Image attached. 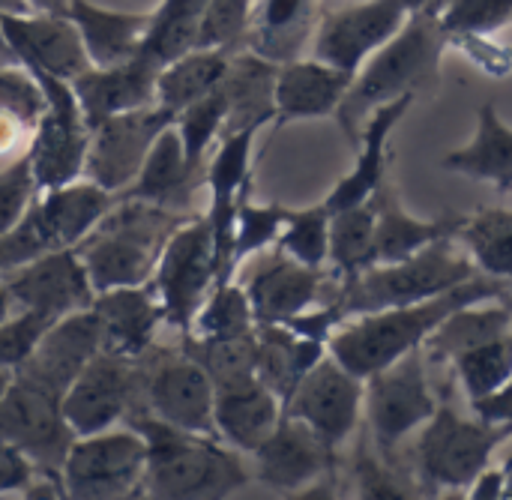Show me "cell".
Returning <instances> with one entry per match:
<instances>
[{"label":"cell","instance_id":"obj_1","mask_svg":"<svg viewBox=\"0 0 512 500\" xmlns=\"http://www.w3.org/2000/svg\"><path fill=\"white\" fill-rule=\"evenodd\" d=\"M507 294H510L507 282H498L492 276L477 273L474 279H468V282L456 285L453 291L438 294L432 300L378 309V312L348 318L330 336L327 351L345 369H351L354 375H360L366 381L372 372L390 366L393 360L405 357L408 351L423 348L426 339L432 336V330L459 306L489 300V297H507Z\"/></svg>","mask_w":512,"mask_h":500},{"label":"cell","instance_id":"obj_2","mask_svg":"<svg viewBox=\"0 0 512 500\" xmlns=\"http://www.w3.org/2000/svg\"><path fill=\"white\" fill-rule=\"evenodd\" d=\"M450 42L441 18L411 15L402 30L378 48L354 75L336 120L345 138L357 147L372 111L399 96H432L441 78V57Z\"/></svg>","mask_w":512,"mask_h":500},{"label":"cell","instance_id":"obj_3","mask_svg":"<svg viewBox=\"0 0 512 500\" xmlns=\"http://www.w3.org/2000/svg\"><path fill=\"white\" fill-rule=\"evenodd\" d=\"M126 423L147 441L144 495L150 498H231L252 480L243 453L219 438L183 432L147 411H132Z\"/></svg>","mask_w":512,"mask_h":500},{"label":"cell","instance_id":"obj_4","mask_svg":"<svg viewBox=\"0 0 512 500\" xmlns=\"http://www.w3.org/2000/svg\"><path fill=\"white\" fill-rule=\"evenodd\" d=\"M186 219L189 213L120 195L78 246L93 291L102 294L150 282L168 237Z\"/></svg>","mask_w":512,"mask_h":500},{"label":"cell","instance_id":"obj_5","mask_svg":"<svg viewBox=\"0 0 512 500\" xmlns=\"http://www.w3.org/2000/svg\"><path fill=\"white\" fill-rule=\"evenodd\" d=\"M477 273L480 270L474 267L468 252L459 246V240L444 237L405 261L372 264L357 276L339 279V285L327 297V303H333L339 309L342 324H345L354 315L432 300V297L447 294L456 285L474 279Z\"/></svg>","mask_w":512,"mask_h":500},{"label":"cell","instance_id":"obj_6","mask_svg":"<svg viewBox=\"0 0 512 500\" xmlns=\"http://www.w3.org/2000/svg\"><path fill=\"white\" fill-rule=\"evenodd\" d=\"M507 438H512L510 426H492L480 417L468 420L456 408L438 405L411 450V480L417 492H468Z\"/></svg>","mask_w":512,"mask_h":500},{"label":"cell","instance_id":"obj_7","mask_svg":"<svg viewBox=\"0 0 512 500\" xmlns=\"http://www.w3.org/2000/svg\"><path fill=\"white\" fill-rule=\"evenodd\" d=\"M438 411V396L429 381V360L423 348L408 351L390 366L366 378L363 420L366 435L381 456L393 459L399 444L423 429Z\"/></svg>","mask_w":512,"mask_h":500},{"label":"cell","instance_id":"obj_8","mask_svg":"<svg viewBox=\"0 0 512 500\" xmlns=\"http://www.w3.org/2000/svg\"><path fill=\"white\" fill-rule=\"evenodd\" d=\"M219 282L213 225L207 216H189L165 243L150 288L162 306V321L186 336L207 294Z\"/></svg>","mask_w":512,"mask_h":500},{"label":"cell","instance_id":"obj_9","mask_svg":"<svg viewBox=\"0 0 512 500\" xmlns=\"http://www.w3.org/2000/svg\"><path fill=\"white\" fill-rule=\"evenodd\" d=\"M144 471L147 441L129 423H120L96 435H75L63 456L60 480L66 498L114 500L144 492Z\"/></svg>","mask_w":512,"mask_h":500},{"label":"cell","instance_id":"obj_10","mask_svg":"<svg viewBox=\"0 0 512 500\" xmlns=\"http://www.w3.org/2000/svg\"><path fill=\"white\" fill-rule=\"evenodd\" d=\"M45 87V111L30 135L27 159L39 189H54L84 177L87 147H90V126L78 105V96L69 81L33 69Z\"/></svg>","mask_w":512,"mask_h":500},{"label":"cell","instance_id":"obj_11","mask_svg":"<svg viewBox=\"0 0 512 500\" xmlns=\"http://www.w3.org/2000/svg\"><path fill=\"white\" fill-rule=\"evenodd\" d=\"M144 384L141 360L99 351L84 372L69 384L60 399V411L72 435H96L126 423Z\"/></svg>","mask_w":512,"mask_h":500},{"label":"cell","instance_id":"obj_12","mask_svg":"<svg viewBox=\"0 0 512 500\" xmlns=\"http://www.w3.org/2000/svg\"><path fill=\"white\" fill-rule=\"evenodd\" d=\"M174 123V114L162 105L135 108L126 114H114L90 129V147L84 162V177L99 183L102 189L120 195L141 174L147 153L156 138Z\"/></svg>","mask_w":512,"mask_h":500},{"label":"cell","instance_id":"obj_13","mask_svg":"<svg viewBox=\"0 0 512 500\" xmlns=\"http://www.w3.org/2000/svg\"><path fill=\"white\" fill-rule=\"evenodd\" d=\"M411 18L402 0H348L321 15L309 54L357 75V69L384 48Z\"/></svg>","mask_w":512,"mask_h":500},{"label":"cell","instance_id":"obj_14","mask_svg":"<svg viewBox=\"0 0 512 500\" xmlns=\"http://www.w3.org/2000/svg\"><path fill=\"white\" fill-rule=\"evenodd\" d=\"M363 393L366 381L327 351L297 384L285 402V414L303 420L330 450L339 453V447L357 432L363 420Z\"/></svg>","mask_w":512,"mask_h":500},{"label":"cell","instance_id":"obj_15","mask_svg":"<svg viewBox=\"0 0 512 500\" xmlns=\"http://www.w3.org/2000/svg\"><path fill=\"white\" fill-rule=\"evenodd\" d=\"M72 438L60 411V396L15 372V384L0 399V444L21 450L39 471L60 474Z\"/></svg>","mask_w":512,"mask_h":500},{"label":"cell","instance_id":"obj_16","mask_svg":"<svg viewBox=\"0 0 512 500\" xmlns=\"http://www.w3.org/2000/svg\"><path fill=\"white\" fill-rule=\"evenodd\" d=\"M144 402L147 414L195 435H216L213 423V402H216V384L207 375V369L189 357L165 354L150 369H144Z\"/></svg>","mask_w":512,"mask_h":500},{"label":"cell","instance_id":"obj_17","mask_svg":"<svg viewBox=\"0 0 512 500\" xmlns=\"http://www.w3.org/2000/svg\"><path fill=\"white\" fill-rule=\"evenodd\" d=\"M252 462V477L279 495H303L324 480H336V450H330L303 420L288 414L252 453Z\"/></svg>","mask_w":512,"mask_h":500},{"label":"cell","instance_id":"obj_18","mask_svg":"<svg viewBox=\"0 0 512 500\" xmlns=\"http://www.w3.org/2000/svg\"><path fill=\"white\" fill-rule=\"evenodd\" d=\"M261 129H237L222 135L216 150L207 159L204 168V186L210 192V207L207 219L213 225V240H216V258H219V282L234 279L231 270V249H234V222H237V207L249 195V180H252V144Z\"/></svg>","mask_w":512,"mask_h":500},{"label":"cell","instance_id":"obj_19","mask_svg":"<svg viewBox=\"0 0 512 500\" xmlns=\"http://www.w3.org/2000/svg\"><path fill=\"white\" fill-rule=\"evenodd\" d=\"M15 306L27 312H42L48 318H63L93 306L96 291L78 249H54L36 261L3 276Z\"/></svg>","mask_w":512,"mask_h":500},{"label":"cell","instance_id":"obj_20","mask_svg":"<svg viewBox=\"0 0 512 500\" xmlns=\"http://www.w3.org/2000/svg\"><path fill=\"white\" fill-rule=\"evenodd\" d=\"M327 273L321 267H309L282 249L261 258L243 279L252 312L258 324H288L297 315L324 303Z\"/></svg>","mask_w":512,"mask_h":500},{"label":"cell","instance_id":"obj_21","mask_svg":"<svg viewBox=\"0 0 512 500\" xmlns=\"http://www.w3.org/2000/svg\"><path fill=\"white\" fill-rule=\"evenodd\" d=\"M99 351H102V327L96 309L90 306L84 312L57 318L36 342L33 354L18 366V375L63 399L69 384L84 372V366Z\"/></svg>","mask_w":512,"mask_h":500},{"label":"cell","instance_id":"obj_22","mask_svg":"<svg viewBox=\"0 0 512 500\" xmlns=\"http://www.w3.org/2000/svg\"><path fill=\"white\" fill-rule=\"evenodd\" d=\"M0 30L18 60L30 69H42L63 81H72L90 66L81 36L63 12L3 15Z\"/></svg>","mask_w":512,"mask_h":500},{"label":"cell","instance_id":"obj_23","mask_svg":"<svg viewBox=\"0 0 512 500\" xmlns=\"http://www.w3.org/2000/svg\"><path fill=\"white\" fill-rule=\"evenodd\" d=\"M114 201H117L114 192L102 189L87 177H78L54 189H39L27 213L36 222L51 252L78 249L81 240L102 222V216L111 210Z\"/></svg>","mask_w":512,"mask_h":500},{"label":"cell","instance_id":"obj_24","mask_svg":"<svg viewBox=\"0 0 512 500\" xmlns=\"http://www.w3.org/2000/svg\"><path fill=\"white\" fill-rule=\"evenodd\" d=\"M156 78L159 66L135 54L117 66H87L69 84L78 96L87 126L93 129L114 114L156 105Z\"/></svg>","mask_w":512,"mask_h":500},{"label":"cell","instance_id":"obj_25","mask_svg":"<svg viewBox=\"0 0 512 500\" xmlns=\"http://www.w3.org/2000/svg\"><path fill=\"white\" fill-rule=\"evenodd\" d=\"M282 417H285V402L258 375L216 384V402H213L216 435L237 453L252 456L276 432Z\"/></svg>","mask_w":512,"mask_h":500},{"label":"cell","instance_id":"obj_26","mask_svg":"<svg viewBox=\"0 0 512 500\" xmlns=\"http://www.w3.org/2000/svg\"><path fill=\"white\" fill-rule=\"evenodd\" d=\"M354 75L336 69L318 57H297L276 69V126H288L294 120L336 117Z\"/></svg>","mask_w":512,"mask_h":500},{"label":"cell","instance_id":"obj_27","mask_svg":"<svg viewBox=\"0 0 512 500\" xmlns=\"http://www.w3.org/2000/svg\"><path fill=\"white\" fill-rule=\"evenodd\" d=\"M414 102H417V96H399V99L381 105L378 111H372V117L366 120L360 141H357L354 168L324 198L330 213L363 204L378 192V186L387 180V168H390V135L396 132V126L402 123V117L411 111Z\"/></svg>","mask_w":512,"mask_h":500},{"label":"cell","instance_id":"obj_28","mask_svg":"<svg viewBox=\"0 0 512 500\" xmlns=\"http://www.w3.org/2000/svg\"><path fill=\"white\" fill-rule=\"evenodd\" d=\"M93 309H96L99 327H102V351L129 357V360L147 357V351L156 342L159 327L165 324L162 306H159L150 282L102 291V294H96Z\"/></svg>","mask_w":512,"mask_h":500},{"label":"cell","instance_id":"obj_29","mask_svg":"<svg viewBox=\"0 0 512 500\" xmlns=\"http://www.w3.org/2000/svg\"><path fill=\"white\" fill-rule=\"evenodd\" d=\"M321 0H255L243 48L282 66L303 57L321 24Z\"/></svg>","mask_w":512,"mask_h":500},{"label":"cell","instance_id":"obj_30","mask_svg":"<svg viewBox=\"0 0 512 500\" xmlns=\"http://www.w3.org/2000/svg\"><path fill=\"white\" fill-rule=\"evenodd\" d=\"M369 201L375 207V264L405 261L444 237H456L462 222V216L420 219L408 213L390 177L378 186V192Z\"/></svg>","mask_w":512,"mask_h":500},{"label":"cell","instance_id":"obj_31","mask_svg":"<svg viewBox=\"0 0 512 500\" xmlns=\"http://www.w3.org/2000/svg\"><path fill=\"white\" fill-rule=\"evenodd\" d=\"M63 15L75 24L90 66H117L138 54L153 12H126L93 0H69Z\"/></svg>","mask_w":512,"mask_h":500},{"label":"cell","instance_id":"obj_32","mask_svg":"<svg viewBox=\"0 0 512 500\" xmlns=\"http://www.w3.org/2000/svg\"><path fill=\"white\" fill-rule=\"evenodd\" d=\"M198 183H204V168L189 162V156L183 150V141H180L174 123H171L156 138V144L147 153V162H144L141 174L135 177V183L126 192H120V195L123 198L150 201V204H159V207H168V210H177V213H186Z\"/></svg>","mask_w":512,"mask_h":500},{"label":"cell","instance_id":"obj_33","mask_svg":"<svg viewBox=\"0 0 512 500\" xmlns=\"http://www.w3.org/2000/svg\"><path fill=\"white\" fill-rule=\"evenodd\" d=\"M441 168L477 183H489L498 192H512V126L504 123L492 102L477 111V132L465 147L450 150Z\"/></svg>","mask_w":512,"mask_h":500},{"label":"cell","instance_id":"obj_34","mask_svg":"<svg viewBox=\"0 0 512 500\" xmlns=\"http://www.w3.org/2000/svg\"><path fill=\"white\" fill-rule=\"evenodd\" d=\"M327 354V342L309 339L288 324L255 327V375L288 402L306 372Z\"/></svg>","mask_w":512,"mask_h":500},{"label":"cell","instance_id":"obj_35","mask_svg":"<svg viewBox=\"0 0 512 500\" xmlns=\"http://www.w3.org/2000/svg\"><path fill=\"white\" fill-rule=\"evenodd\" d=\"M512 333V306L507 297H489L450 312L426 339L423 351L429 363H453L459 354Z\"/></svg>","mask_w":512,"mask_h":500},{"label":"cell","instance_id":"obj_36","mask_svg":"<svg viewBox=\"0 0 512 500\" xmlns=\"http://www.w3.org/2000/svg\"><path fill=\"white\" fill-rule=\"evenodd\" d=\"M276 63L240 48L231 54L228 72L222 78V90L228 96V132L249 129V126H264L276 120V102H273V87H276Z\"/></svg>","mask_w":512,"mask_h":500},{"label":"cell","instance_id":"obj_37","mask_svg":"<svg viewBox=\"0 0 512 500\" xmlns=\"http://www.w3.org/2000/svg\"><path fill=\"white\" fill-rule=\"evenodd\" d=\"M234 51H213V48H192L159 69L156 78V105L177 114L186 105L198 102L201 96L213 93L231 63Z\"/></svg>","mask_w":512,"mask_h":500},{"label":"cell","instance_id":"obj_38","mask_svg":"<svg viewBox=\"0 0 512 500\" xmlns=\"http://www.w3.org/2000/svg\"><path fill=\"white\" fill-rule=\"evenodd\" d=\"M459 246L468 252L474 267L483 276L498 282H512V210L486 207L471 216H462L456 231Z\"/></svg>","mask_w":512,"mask_h":500},{"label":"cell","instance_id":"obj_39","mask_svg":"<svg viewBox=\"0 0 512 500\" xmlns=\"http://www.w3.org/2000/svg\"><path fill=\"white\" fill-rule=\"evenodd\" d=\"M207 3L210 0H162L156 9H150V27L138 54L162 69L174 57L192 51Z\"/></svg>","mask_w":512,"mask_h":500},{"label":"cell","instance_id":"obj_40","mask_svg":"<svg viewBox=\"0 0 512 500\" xmlns=\"http://www.w3.org/2000/svg\"><path fill=\"white\" fill-rule=\"evenodd\" d=\"M375 264V207L372 201L330 216V273L348 279Z\"/></svg>","mask_w":512,"mask_h":500},{"label":"cell","instance_id":"obj_41","mask_svg":"<svg viewBox=\"0 0 512 500\" xmlns=\"http://www.w3.org/2000/svg\"><path fill=\"white\" fill-rule=\"evenodd\" d=\"M255 327H258V321H255L246 288L240 282H234V279H225V282L213 285V291L207 294V300L198 309V315L192 321V330L186 336H195V339H240V336L255 333Z\"/></svg>","mask_w":512,"mask_h":500},{"label":"cell","instance_id":"obj_42","mask_svg":"<svg viewBox=\"0 0 512 500\" xmlns=\"http://www.w3.org/2000/svg\"><path fill=\"white\" fill-rule=\"evenodd\" d=\"M225 126H228V96H225L222 84L213 93L201 96L198 102H192L174 114V129L183 141V150H186L189 162L198 168H207V159L216 150V144L222 141Z\"/></svg>","mask_w":512,"mask_h":500},{"label":"cell","instance_id":"obj_43","mask_svg":"<svg viewBox=\"0 0 512 500\" xmlns=\"http://www.w3.org/2000/svg\"><path fill=\"white\" fill-rule=\"evenodd\" d=\"M450 366L456 372V381L468 405L477 399H486L489 393H495L512 378V333L459 354Z\"/></svg>","mask_w":512,"mask_h":500},{"label":"cell","instance_id":"obj_44","mask_svg":"<svg viewBox=\"0 0 512 500\" xmlns=\"http://www.w3.org/2000/svg\"><path fill=\"white\" fill-rule=\"evenodd\" d=\"M330 207L312 204V207H300L288 213V222L276 240V249H282L285 255L309 264V267H321L330 270Z\"/></svg>","mask_w":512,"mask_h":500},{"label":"cell","instance_id":"obj_45","mask_svg":"<svg viewBox=\"0 0 512 500\" xmlns=\"http://www.w3.org/2000/svg\"><path fill=\"white\" fill-rule=\"evenodd\" d=\"M291 207L282 204H255L249 195L237 207V222H234V249H231V270L252 258L261 255L267 246H276L285 222H288Z\"/></svg>","mask_w":512,"mask_h":500},{"label":"cell","instance_id":"obj_46","mask_svg":"<svg viewBox=\"0 0 512 500\" xmlns=\"http://www.w3.org/2000/svg\"><path fill=\"white\" fill-rule=\"evenodd\" d=\"M183 339V351L207 369L213 384H228L255 375V333L240 339Z\"/></svg>","mask_w":512,"mask_h":500},{"label":"cell","instance_id":"obj_47","mask_svg":"<svg viewBox=\"0 0 512 500\" xmlns=\"http://www.w3.org/2000/svg\"><path fill=\"white\" fill-rule=\"evenodd\" d=\"M45 105H48L45 87L30 66H24V63L0 66V114L24 123L33 132Z\"/></svg>","mask_w":512,"mask_h":500},{"label":"cell","instance_id":"obj_48","mask_svg":"<svg viewBox=\"0 0 512 500\" xmlns=\"http://www.w3.org/2000/svg\"><path fill=\"white\" fill-rule=\"evenodd\" d=\"M255 0H210L201 18L195 48L213 51H240L246 42L249 18Z\"/></svg>","mask_w":512,"mask_h":500},{"label":"cell","instance_id":"obj_49","mask_svg":"<svg viewBox=\"0 0 512 500\" xmlns=\"http://www.w3.org/2000/svg\"><path fill=\"white\" fill-rule=\"evenodd\" d=\"M512 24V0H456L444 15V30L450 39L462 36H492Z\"/></svg>","mask_w":512,"mask_h":500},{"label":"cell","instance_id":"obj_50","mask_svg":"<svg viewBox=\"0 0 512 500\" xmlns=\"http://www.w3.org/2000/svg\"><path fill=\"white\" fill-rule=\"evenodd\" d=\"M54 324V318L42 312L18 309L6 321H0V366H9L18 372V366L33 354L42 333Z\"/></svg>","mask_w":512,"mask_h":500},{"label":"cell","instance_id":"obj_51","mask_svg":"<svg viewBox=\"0 0 512 500\" xmlns=\"http://www.w3.org/2000/svg\"><path fill=\"white\" fill-rule=\"evenodd\" d=\"M39 186L30 168L27 153L15 156L3 171H0V234H6L12 225L21 222V216L30 210Z\"/></svg>","mask_w":512,"mask_h":500},{"label":"cell","instance_id":"obj_52","mask_svg":"<svg viewBox=\"0 0 512 500\" xmlns=\"http://www.w3.org/2000/svg\"><path fill=\"white\" fill-rule=\"evenodd\" d=\"M393 459L387 456H366V450L360 453L357 462V486L363 498H414L420 495L417 489H411L408 483L414 480H402L399 474H393L390 468Z\"/></svg>","mask_w":512,"mask_h":500},{"label":"cell","instance_id":"obj_53","mask_svg":"<svg viewBox=\"0 0 512 500\" xmlns=\"http://www.w3.org/2000/svg\"><path fill=\"white\" fill-rule=\"evenodd\" d=\"M36 465L15 447L0 444V498L3 495H21L30 480L36 477Z\"/></svg>","mask_w":512,"mask_h":500},{"label":"cell","instance_id":"obj_54","mask_svg":"<svg viewBox=\"0 0 512 500\" xmlns=\"http://www.w3.org/2000/svg\"><path fill=\"white\" fill-rule=\"evenodd\" d=\"M471 411H474V417H480L483 423L510 426L512 429V378L504 387H498L495 393H489L486 399L471 402Z\"/></svg>","mask_w":512,"mask_h":500},{"label":"cell","instance_id":"obj_55","mask_svg":"<svg viewBox=\"0 0 512 500\" xmlns=\"http://www.w3.org/2000/svg\"><path fill=\"white\" fill-rule=\"evenodd\" d=\"M471 500H504L507 495V483H504V471L501 468H486L465 492Z\"/></svg>","mask_w":512,"mask_h":500},{"label":"cell","instance_id":"obj_56","mask_svg":"<svg viewBox=\"0 0 512 500\" xmlns=\"http://www.w3.org/2000/svg\"><path fill=\"white\" fill-rule=\"evenodd\" d=\"M30 135H33V132H30L24 123H18V120L0 114V156H3L6 150H15L18 141H27V144H30Z\"/></svg>","mask_w":512,"mask_h":500},{"label":"cell","instance_id":"obj_57","mask_svg":"<svg viewBox=\"0 0 512 500\" xmlns=\"http://www.w3.org/2000/svg\"><path fill=\"white\" fill-rule=\"evenodd\" d=\"M402 3L411 15H429V18H441V21L456 6V0H402Z\"/></svg>","mask_w":512,"mask_h":500},{"label":"cell","instance_id":"obj_58","mask_svg":"<svg viewBox=\"0 0 512 500\" xmlns=\"http://www.w3.org/2000/svg\"><path fill=\"white\" fill-rule=\"evenodd\" d=\"M12 312H18V306H15V297H12V291H9L6 279L0 276V321H6Z\"/></svg>","mask_w":512,"mask_h":500},{"label":"cell","instance_id":"obj_59","mask_svg":"<svg viewBox=\"0 0 512 500\" xmlns=\"http://www.w3.org/2000/svg\"><path fill=\"white\" fill-rule=\"evenodd\" d=\"M27 3L36 12H66V6H69V0H27Z\"/></svg>","mask_w":512,"mask_h":500},{"label":"cell","instance_id":"obj_60","mask_svg":"<svg viewBox=\"0 0 512 500\" xmlns=\"http://www.w3.org/2000/svg\"><path fill=\"white\" fill-rule=\"evenodd\" d=\"M18 12H36V9H30L27 0H0V18L3 15H18Z\"/></svg>","mask_w":512,"mask_h":500},{"label":"cell","instance_id":"obj_61","mask_svg":"<svg viewBox=\"0 0 512 500\" xmlns=\"http://www.w3.org/2000/svg\"><path fill=\"white\" fill-rule=\"evenodd\" d=\"M15 384V369H9V366H0V399L9 393V387Z\"/></svg>","mask_w":512,"mask_h":500},{"label":"cell","instance_id":"obj_62","mask_svg":"<svg viewBox=\"0 0 512 500\" xmlns=\"http://www.w3.org/2000/svg\"><path fill=\"white\" fill-rule=\"evenodd\" d=\"M501 471H504V483H507V495H504V500H512V450L510 456L504 459Z\"/></svg>","mask_w":512,"mask_h":500},{"label":"cell","instance_id":"obj_63","mask_svg":"<svg viewBox=\"0 0 512 500\" xmlns=\"http://www.w3.org/2000/svg\"><path fill=\"white\" fill-rule=\"evenodd\" d=\"M342 3H348V0H342Z\"/></svg>","mask_w":512,"mask_h":500},{"label":"cell","instance_id":"obj_64","mask_svg":"<svg viewBox=\"0 0 512 500\" xmlns=\"http://www.w3.org/2000/svg\"><path fill=\"white\" fill-rule=\"evenodd\" d=\"M510 306H512V297H510Z\"/></svg>","mask_w":512,"mask_h":500}]
</instances>
